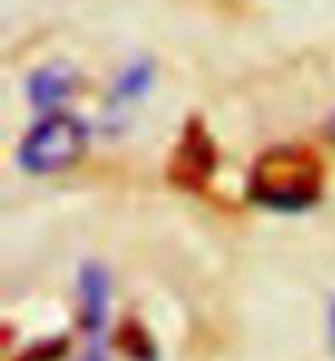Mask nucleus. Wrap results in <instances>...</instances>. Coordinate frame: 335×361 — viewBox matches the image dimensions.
Masks as SVG:
<instances>
[{
	"label": "nucleus",
	"instance_id": "obj_3",
	"mask_svg": "<svg viewBox=\"0 0 335 361\" xmlns=\"http://www.w3.org/2000/svg\"><path fill=\"white\" fill-rule=\"evenodd\" d=\"M214 171H217V145H214L211 132L194 118L184 128L181 142H178L171 161H168V178L181 190H204L207 180L214 178Z\"/></svg>",
	"mask_w": 335,
	"mask_h": 361
},
{
	"label": "nucleus",
	"instance_id": "obj_1",
	"mask_svg": "<svg viewBox=\"0 0 335 361\" xmlns=\"http://www.w3.org/2000/svg\"><path fill=\"white\" fill-rule=\"evenodd\" d=\"M247 194L253 204H263L279 214L309 210L322 194V161L299 145L269 148L250 171Z\"/></svg>",
	"mask_w": 335,
	"mask_h": 361
},
{
	"label": "nucleus",
	"instance_id": "obj_5",
	"mask_svg": "<svg viewBox=\"0 0 335 361\" xmlns=\"http://www.w3.org/2000/svg\"><path fill=\"white\" fill-rule=\"evenodd\" d=\"M73 86H76L73 69L47 66V69H39V73H33V79H30V99H33L37 109H56L63 99H69Z\"/></svg>",
	"mask_w": 335,
	"mask_h": 361
},
{
	"label": "nucleus",
	"instance_id": "obj_8",
	"mask_svg": "<svg viewBox=\"0 0 335 361\" xmlns=\"http://www.w3.org/2000/svg\"><path fill=\"white\" fill-rule=\"evenodd\" d=\"M83 361H106V355H102V348H96V345H92V348L83 355Z\"/></svg>",
	"mask_w": 335,
	"mask_h": 361
},
{
	"label": "nucleus",
	"instance_id": "obj_7",
	"mask_svg": "<svg viewBox=\"0 0 335 361\" xmlns=\"http://www.w3.org/2000/svg\"><path fill=\"white\" fill-rule=\"evenodd\" d=\"M152 86V66L148 63H135V66H128L122 73V79H118V86H115V95L112 102H132V99H138V95L145 92V89Z\"/></svg>",
	"mask_w": 335,
	"mask_h": 361
},
{
	"label": "nucleus",
	"instance_id": "obj_4",
	"mask_svg": "<svg viewBox=\"0 0 335 361\" xmlns=\"http://www.w3.org/2000/svg\"><path fill=\"white\" fill-rule=\"evenodd\" d=\"M79 302H83V325L89 335H99L109 315V273L99 263H86L76 279Z\"/></svg>",
	"mask_w": 335,
	"mask_h": 361
},
{
	"label": "nucleus",
	"instance_id": "obj_2",
	"mask_svg": "<svg viewBox=\"0 0 335 361\" xmlns=\"http://www.w3.org/2000/svg\"><path fill=\"white\" fill-rule=\"evenodd\" d=\"M89 145V128L76 115L53 112L43 122L30 128V135L20 142L17 161L30 174H59L73 168L83 158Z\"/></svg>",
	"mask_w": 335,
	"mask_h": 361
},
{
	"label": "nucleus",
	"instance_id": "obj_6",
	"mask_svg": "<svg viewBox=\"0 0 335 361\" xmlns=\"http://www.w3.org/2000/svg\"><path fill=\"white\" fill-rule=\"evenodd\" d=\"M118 345L135 361H158V348H154V342L148 338V332L138 322H125L118 329Z\"/></svg>",
	"mask_w": 335,
	"mask_h": 361
}]
</instances>
